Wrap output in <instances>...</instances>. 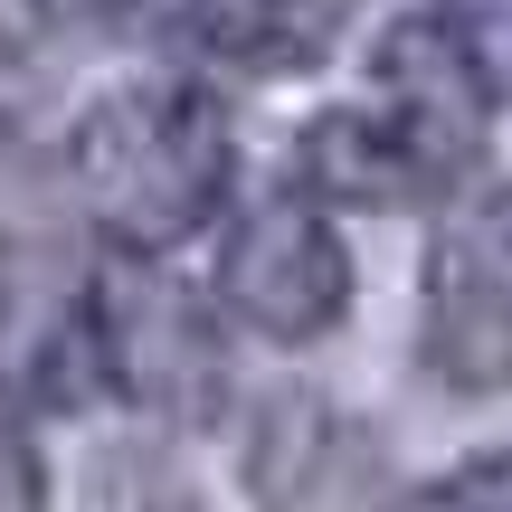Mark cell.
Masks as SVG:
<instances>
[{
  "label": "cell",
  "mask_w": 512,
  "mask_h": 512,
  "mask_svg": "<svg viewBox=\"0 0 512 512\" xmlns=\"http://www.w3.org/2000/svg\"><path fill=\"white\" fill-rule=\"evenodd\" d=\"M484 105L465 48L427 19H399L370 57V86L351 105L304 124V190L342 209H418L437 190H456L484 152Z\"/></svg>",
  "instance_id": "6da1fadb"
},
{
  "label": "cell",
  "mask_w": 512,
  "mask_h": 512,
  "mask_svg": "<svg viewBox=\"0 0 512 512\" xmlns=\"http://www.w3.org/2000/svg\"><path fill=\"white\" fill-rule=\"evenodd\" d=\"M67 181L86 200V219L124 256L181 247L228 190V114H219V95L190 86V76L114 86L105 105L76 114Z\"/></svg>",
  "instance_id": "7a4b0ae2"
},
{
  "label": "cell",
  "mask_w": 512,
  "mask_h": 512,
  "mask_svg": "<svg viewBox=\"0 0 512 512\" xmlns=\"http://www.w3.org/2000/svg\"><path fill=\"white\" fill-rule=\"evenodd\" d=\"M86 304H95V370L124 399L171 408V418H200L219 399V323H209V304L190 285L114 256L86 285Z\"/></svg>",
  "instance_id": "3957f363"
},
{
  "label": "cell",
  "mask_w": 512,
  "mask_h": 512,
  "mask_svg": "<svg viewBox=\"0 0 512 512\" xmlns=\"http://www.w3.org/2000/svg\"><path fill=\"white\" fill-rule=\"evenodd\" d=\"M427 370L456 389H512V190L446 209L427 247Z\"/></svg>",
  "instance_id": "277c9868"
},
{
  "label": "cell",
  "mask_w": 512,
  "mask_h": 512,
  "mask_svg": "<svg viewBox=\"0 0 512 512\" xmlns=\"http://www.w3.org/2000/svg\"><path fill=\"white\" fill-rule=\"evenodd\" d=\"M219 304L266 342H313L351 304V256L313 200H256L219 247Z\"/></svg>",
  "instance_id": "5b68a950"
},
{
  "label": "cell",
  "mask_w": 512,
  "mask_h": 512,
  "mask_svg": "<svg viewBox=\"0 0 512 512\" xmlns=\"http://www.w3.org/2000/svg\"><path fill=\"white\" fill-rule=\"evenodd\" d=\"M95 370V304L48 247L0 238V399H86Z\"/></svg>",
  "instance_id": "8992f818"
},
{
  "label": "cell",
  "mask_w": 512,
  "mask_h": 512,
  "mask_svg": "<svg viewBox=\"0 0 512 512\" xmlns=\"http://www.w3.org/2000/svg\"><path fill=\"white\" fill-rule=\"evenodd\" d=\"M152 10H162V29L181 48L219 57V67L285 76V67H313L342 38L351 0H152Z\"/></svg>",
  "instance_id": "52a82bcc"
},
{
  "label": "cell",
  "mask_w": 512,
  "mask_h": 512,
  "mask_svg": "<svg viewBox=\"0 0 512 512\" xmlns=\"http://www.w3.org/2000/svg\"><path fill=\"white\" fill-rule=\"evenodd\" d=\"M86 512H200V494H190V475L171 456H152V446H114V456L86 475Z\"/></svg>",
  "instance_id": "ba28073f"
},
{
  "label": "cell",
  "mask_w": 512,
  "mask_h": 512,
  "mask_svg": "<svg viewBox=\"0 0 512 512\" xmlns=\"http://www.w3.org/2000/svg\"><path fill=\"white\" fill-rule=\"evenodd\" d=\"M437 29L465 48L475 86L494 105H512V0H437Z\"/></svg>",
  "instance_id": "9c48e42d"
},
{
  "label": "cell",
  "mask_w": 512,
  "mask_h": 512,
  "mask_svg": "<svg viewBox=\"0 0 512 512\" xmlns=\"http://www.w3.org/2000/svg\"><path fill=\"white\" fill-rule=\"evenodd\" d=\"M399 512H512V446H494V456H475V465H456L446 484L408 494Z\"/></svg>",
  "instance_id": "30bf717a"
},
{
  "label": "cell",
  "mask_w": 512,
  "mask_h": 512,
  "mask_svg": "<svg viewBox=\"0 0 512 512\" xmlns=\"http://www.w3.org/2000/svg\"><path fill=\"white\" fill-rule=\"evenodd\" d=\"M38 503H48V484H38V456H29V437L0 418V512H38Z\"/></svg>",
  "instance_id": "8fae6325"
},
{
  "label": "cell",
  "mask_w": 512,
  "mask_h": 512,
  "mask_svg": "<svg viewBox=\"0 0 512 512\" xmlns=\"http://www.w3.org/2000/svg\"><path fill=\"white\" fill-rule=\"evenodd\" d=\"M29 19H105V10H124V0H19Z\"/></svg>",
  "instance_id": "7c38bea8"
}]
</instances>
